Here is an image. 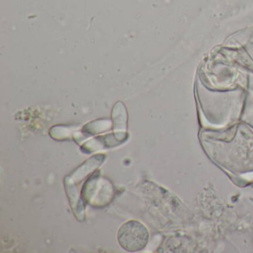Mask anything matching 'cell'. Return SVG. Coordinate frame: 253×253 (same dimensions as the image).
I'll list each match as a JSON object with an SVG mask.
<instances>
[{
    "label": "cell",
    "mask_w": 253,
    "mask_h": 253,
    "mask_svg": "<svg viewBox=\"0 0 253 253\" xmlns=\"http://www.w3.org/2000/svg\"><path fill=\"white\" fill-rule=\"evenodd\" d=\"M149 238L146 226L137 220L126 222L118 232L120 245L124 250L131 253L143 250L147 245Z\"/></svg>",
    "instance_id": "6da1fadb"
}]
</instances>
